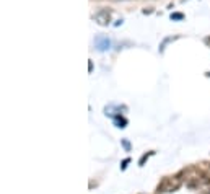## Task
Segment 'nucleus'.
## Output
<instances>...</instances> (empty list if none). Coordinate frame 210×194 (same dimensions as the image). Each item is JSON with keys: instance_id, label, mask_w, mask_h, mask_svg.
Masks as SVG:
<instances>
[{"instance_id": "nucleus-1", "label": "nucleus", "mask_w": 210, "mask_h": 194, "mask_svg": "<svg viewBox=\"0 0 210 194\" xmlns=\"http://www.w3.org/2000/svg\"><path fill=\"white\" fill-rule=\"evenodd\" d=\"M95 18L98 20L101 25H106V23H109V11L108 10H101L98 13L95 15Z\"/></svg>"}, {"instance_id": "nucleus-2", "label": "nucleus", "mask_w": 210, "mask_h": 194, "mask_svg": "<svg viewBox=\"0 0 210 194\" xmlns=\"http://www.w3.org/2000/svg\"><path fill=\"white\" fill-rule=\"evenodd\" d=\"M96 46H98L99 51L108 49V47H109V39H108V38H98V39H96Z\"/></svg>"}, {"instance_id": "nucleus-3", "label": "nucleus", "mask_w": 210, "mask_h": 194, "mask_svg": "<svg viewBox=\"0 0 210 194\" xmlns=\"http://www.w3.org/2000/svg\"><path fill=\"white\" fill-rule=\"evenodd\" d=\"M171 18H174V20H181V18H183V15H181V13H174V15H171Z\"/></svg>"}]
</instances>
